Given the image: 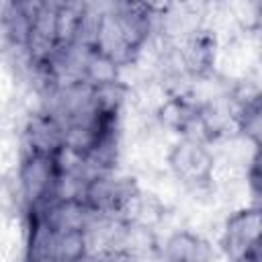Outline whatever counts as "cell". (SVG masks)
<instances>
[{
	"instance_id": "5b68a950",
	"label": "cell",
	"mask_w": 262,
	"mask_h": 262,
	"mask_svg": "<svg viewBox=\"0 0 262 262\" xmlns=\"http://www.w3.org/2000/svg\"><path fill=\"white\" fill-rule=\"evenodd\" d=\"M215 35L207 29H194L184 39L182 45H178L180 63L184 74L194 78H205L215 63Z\"/></svg>"
},
{
	"instance_id": "52a82bcc",
	"label": "cell",
	"mask_w": 262,
	"mask_h": 262,
	"mask_svg": "<svg viewBox=\"0 0 262 262\" xmlns=\"http://www.w3.org/2000/svg\"><path fill=\"white\" fill-rule=\"evenodd\" d=\"M235 262H258V256H248V258H242V260H235Z\"/></svg>"
},
{
	"instance_id": "3957f363",
	"label": "cell",
	"mask_w": 262,
	"mask_h": 262,
	"mask_svg": "<svg viewBox=\"0 0 262 262\" xmlns=\"http://www.w3.org/2000/svg\"><path fill=\"white\" fill-rule=\"evenodd\" d=\"M258 231H260V211L258 207H246L227 217L221 248L229 262L258 256Z\"/></svg>"
},
{
	"instance_id": "8992f818",
	"label": "cell",
	"mask_w": 262,
	"mask_h": 262,
	"mask_svg": "<svg viewBox=\"0 0 262 262\" xmlns=\"http://www.w3.org/2000/svg\"><path fill=\"white\" fill-rule=\"evenodd\" d=\"M211 258H213L211 244L199 233L186 229L172 233L162 248L164 262H211Z\"/></svg>"
},
{
	"instance_id": "7a4b0ae2",
	"label": "cell",
	"mask_w": 262,
	"mask_h": 262,
	"mask_svg": "<svg viewBox=\"0 0 262 262\" xmlns=\"http://www.w3.org/2000/svg\"><path fill=\"white\" fill-rule=\"evenodd\" d=\"M168 164L176 174V178L190 188L209 186L213 180L215 158L207 143L182 137L178 143L172 145Z\"/></svg>"
},
{
	"instance_id": "277c9868",
	"label": "cell",
	"mask_w": 262,
	"mask_h": 262,
	"mask_svg": "<svg viewBox=\"0 0 262 262\" xmlns=\"http://www.w3.org/2000/svg\"><path fill=\"white\" fill-rule=\"evenodd\" d=\"M23 145L29 154L55 156L66 145V127L47 111H37L27 119L23 131Z\"/></svg>"
},
{
	"instance_id": "6da1fadb",
	"label": "cell",
	"mask_w": 262,
	"mask_h": 262,
	"mask_svg": "<svg viewBox=\"0 0 262 262\" xmlns=\"http://www.w3.org/2000/svg\"><path fill=\"white\" fill-rule=\"evenodd\" d=\"M55 156H41L29 151L23 154L18 168V194L23 196L27 211L39 209L53 201L55 184L61 174Z\"/></svg>"
}]
</instances>
